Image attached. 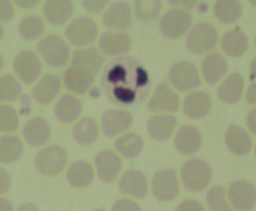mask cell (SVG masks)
Returning <instances> with one entry per match:
<instances>
[{
	"instance_id": "obj_34",
	"label": "cell",
	"mask_w": 256,
	"mask_h": 211,
	"mask_svg": "<svg viewBox=\"0 0 256 211\" xmlns=\"http://www.w3.org/2000/svg\"><path fill=\"white\" fill-rule=\"evenodd\" d=\"M115 147L117 151L124 157L133 158L141 154L144 142L139 134L129 132L116 139Z\"/></svg>"
},
{
	"instance_id": "obj_18",
	"label": "cell",
	"mask_w": 256,
	"mask_h": 211,
	"mask_svg": "<svg viewBox=\"0 0 256 211\" xmlns=\"http://www.w3.org/2000/svg\"><path fill=\"white\" fill-rule=\"evenodd\" d=\"M202 142V135L199 130L189 124L182 126L174 138L176 149L184 155L195 154L201 147Z\"/></svg>"
},
{
	"instance_id": "obj_10",
	"label": "cell",
	"mask_w": 256,
	"mask_h": 211,
	"mask_svg": "<svg viewBox=\"0 0 256 211\" xmlns=\"http://www.w3.org/2000/svg\"><path fill=\"white\" fill-rule=\"evenodd\" d=\"M14 70L24 83L33 84L42 72V62L35 52L24 50L16 56Z\"/></svg>"
},
{
	"instance_id": "obj_29",
	"label": "cell",
	"mask_w": 256,
	"mask_h": 211,
	"mask_svg": "<svg viewBox=\"0 0 256 211\" xmlns=\"http://www.w3.org/2000/svg\"><path fill=\"white\" fill-rule=\"evenodd\" d=\"M74 12V4L71 1H46L44 6V14L48 23L60 26L65 23Z\"/></svg>"
},
{
	"instance_id": "obj_23",
	"label": "cell",
	"mask_w": 256,
	"mask_h": 211,
	"mask_svg": "<svg viewBox=\"0 0 256 211\" xmlns=\"http://www.w3.org/2000/svg\"><path fill=\"white\" fill-rule=\"evenodd\" d=\"M212 105V100L209 94L202 91L194 92L186 96L183 110L188 118L201 119L209 113Z\"/></svg>"
},
{
	"instance_id": "obj_43",
	"label": "cell",
	"mask_w": 256,
	"mask_h": 211,
	"mask_svg": "<svg viewBox=\"0 0 256 211\" xmlns=\"http://www.w3.org/2000/svg\"><path fill=\"white\" fill-rule=\"evenodd\" d=\"M113 210H140V206L136 202L130 199L117 200L112 206Z\"/></svg>"
},
{
	"instance_id": "obj_37",
	"label": "cell",
	"mask_w": 256,
	"mask_h": 211,
	"mask_svg": "<svg viewBox=\"0 0 256 211\" xmlns=\"http://www.w3.org/2000/svg\"><path fill=\"white\" fill-rule=\"evenodd\" d=\"M22 92L20 82L10 74H4L0 78V100L12 102L17 99Z\"/></svg>"
},
{
	"instance_id": "obj_39",
	"label": "cell",
	"mask_w": 256,
	"mask_h": 211,
	"mask_svg": "<svg viewBox=\"0 0 256 211\" xmlns=\"http://www.w3.org/2000/svg\"><path fill=\"white\" fill-rule=\"evenodd\" d=\"M19 126V118L17 112L12 106H0V131L8 133L17 130Z\"/></svg>"
},
{
	"instance_id": "obj_26",
	"label": "cell",
	"mask_w": 256,
	"mask_h": 211,
	"mask_svg": "<svg viewBox=\"0 0 256 211\" xmlns=\"http://www.w3.org/2000/svg\"><path fill=\"white\" fill-rule=\"evenodd\" d=\"M244 88L243 76L238 72H234L228 76L218 88V97L224 103L235 104L242 98Z\"/></svg>"
},
{
	"instance_id": "obj_3",
	"label": "cell",
	"mask_w": 256,
	"mask_h": 211,
	"mask_svg": "<svg viewBox=\"0 0 256 211\" xmlns=\"http://www.w3.org/2000/svg\"><path fill=\"white\" fill-rule=\"evenodd\" d=\"M37 50L44 61L51 67H62L69 60V46L63 38L58 36H46L38 44Z\"/></svg>"
},
{
	"instance_id": "obj_2",
	"label": "cell",
	"mask_w": 256,
	"mask_h": 211,
	"mask_svg": "<svg viewBox=\"0 0 256 211\" xmlns=\"http://www.w3.org/2000/svg\"><path fill=\"white\" fill-rule=\"evenodd\" d=\"M182 184L186 190L200 192L211 182L212 170L206 161L194 158L186 162L180 170Z\"/></svg>"
},
{
	"instance_id": "obj_19",
	"label": "cell",
	"mask_w": 256,
	"mask_h": 211,
	"mask_svg": "<svg viewBox=\"0 0 256 211\" xmlns=\"http://www.w3.org/2000/svg\"><path fill=\"white\" fill-rule=\"evenodd\" d=\"M119 188L122 194L134 198H144L148 194L147 179L139 170H129L120 178Z\"/></svg>"
},
{
	"instance_id": "obj_15",
	"label": "cell",
	"mask_w": 256,
	"mask_h": 211,
	"mask_svg": "<svg viewBox=\"0 0 256 211\" xmlns=\"http://www.w3.org/2000/svg\"><path fill=\"white\" fill-rule=\"evenodd\" d=\"M132 43L131 37L125 32H108L100 36L98 45L105 55L118 56L129 51Z\"/></svg>"
},
{
	"instance_id": "obj_35",
	"label": "cell",
	"mask_w": 256,
	"mask_h": 211,
	"mask_svg": "<svg viewBox=\"0 0 256 211\" xmlns=\"http://www.w3.org/2000/svg\"><path fill=\"white\" fill-rule=\"evenodd\" d=\"M214 12L218 21L224 24L235 23L241 18L242 6L238 1L222 0L214 4Z\"/></svg>"
},
{
	"instance_id": "obj_9",
	"label": "cell",
	"mask_w": 256,
	"mask_h": 211,
	"mask_svg": "<svg viewBox=\"0 0 256 211\" xmlns=\"http://www.w3.org/2000/svg\"><path fill=\"white\" fill-rule=\"evenodd\" d=\"M154 197L160 202L176 199L179 194L180 185L177 173L174 169H162L156 172L152 180Z\"/></svg>"
},
{
	"instance_id": "obj_4",
	"label": "cell",
	"mask_w": 256,
	"mask_h": 211,
	"mask_svg": "<svg viewBox=\"0 0 256 211\" xmlns=\"http://www.w3.org/2000/svg\"><path fill=\"white\" fill-rule=\"evenodd\" d=\"M218 40V32L213 26L207 22H200L188 34L186 47L192 54L203 55L216 47Z\"/></svg>"
},
{
	"instance_id": "obj_24",
	"label": "cell",
	"mask_w": 256,
	"mask_h": 211,
	"mask_svg": "<svg viewBox=\"0 0 256 211\" xmlns=\"http://www.w3.org/2000/svg\"><path fill=\"white\" fill-rule=\"evenodd\" d=\"M61 90V82L55 74H46L34 86L33 97L38 103L48 104L53 102Z\"/></svg>"
},
{
	"instance_id": "obj_38",
	"label": "cell",
	"mask_w": 256,
	"mask_h": 211,
	"mask_svg": "<svg viewBox=\"0 0 256 211\" xmlns=\"http://www.w3.org/2000/svg\"><path fill=\"white\" fill-rule=\"evenodd\" d=\"M162 8V1L138 0L135 2V15L142 22L152 21L159 16Z\"/></svg>"
},
{
	"instance_id": "obj_44",
	"label": "cell",
	"mask_w": 256,
	"mask_h": 211,
	"mask_svg": "<svg viewBox=\"0 0 256 211\" xmlns=\"http://www.w3.org/2000/svg\"><path fill=\"white\" fill-rule=\"evenodd\" d=\"M200 202L194 200H186L178 205L177 210H204Z\"/></svg>"
},
{
	"instance_id": "obj_20",
	"label": "cell",
	"mask_w": 256,
	"mask_h": 211,
	"mask_svg": "<svg viewBox=\"0 0 256 211\" xmlns=\"http://www.w3.org/2000/svg\"><path fill=\"white\" fill-rule=\"evenodd\" d=\"M95 76L87 70L72 66L64 72V86L69 91L82 95L86 93L94 84Z\"/></svg>"
},
{
	"instance_id": "obj_36",
	"label": "cell",
	"mask_w": 256,
	"mask_h": 211,
	"mask_svg": "<svg viewBox=\"0 0 256 211\" xmlns=\"http://www.w3.org/2000/svg\"><path fill=\"white\" fill-rule=\"evenodd\" d=\"M45 23L39 16L27 15L20 20L18 32L20 36L26 40L38 39L43 34Z\"/></svg>"
},
{
	"instance_id": "obj_21",
	"label": "cell",
	"mask_w": 256,
	"mask_h": 211,
	"mask_svg": "<svg viewBox=\"0 0 256 211\" xmlns=\"http://www.w3.org/2000/svg\"><path fill=\"white\" fill-rule=\"evenodd\" d=\"M228 62L219 52H212L202 60L201 70L204 80L215 84L221 80L228 71Z\"/></svg>"
},
{
	"instance_id": "obj_16",
	"label": "cell",
	"mask_w": 256,
	"mask_h": 211,
	"mask_svg": "<svg viewBox=\"0 0 256 211\" xmlns=\"http://www.w3.org/2000/svg\"><path fill=\"white\" fill-rule=\"evenodd\" d=\"M102 20L104 25L110 29H128L133 22L131 8L125 2H116L104 12Z\"/></svg>"
},
{
	"instance_id": "obj_41",
	"label": "cell",
	"mask_w": 256,
	"mask_h": 211,
	"mask_svg": "<svg viewBox=\"0 0 256 211\" xmlns=\"http://www.w3.org/2000/svg\"><path fill=\"white\" fill-rule=\"evenodd\" d=\"M14 8L12 4L8 0L0 1V20L1 22H8L13 18Z\"/></svg>"
},
{
	"instance_id": "obj_45",
	"label": "cell",
	"mask_w": 256,
	"mask_h": 211,
	"mask_svg": "<svg viewBox=\"0 0 256 211\" xmlns=\"http://www.w3.org/2000/svg\"><path fill=\"white\" fill-rule=\"evenodd\" d=\"M248 127L253 134L256 133V109L251 110L247 118Z\"/></svg>"
},
{
	"instance_id": "obj_33",
	"label": "cell",
	"mask_w": 256,
	"mask_h": 211,
	"mask_svg": "<svg viewBox=\"0 0 256 211\" xmlns=\"http://www.w3.org/2000/svg\"><path fill=\"white\" fill-rule=\"evenodd\" d=\"M24 151V144L18 136L7 135L0 138V161L4 164L16 162Z\"/></svg>"
},
{
	"instance_id": "obj_12",
	"label": "cell",
	"mask_w": 256,
	"mask_h": 211,
	"mask_svg": "<svg viewBox=\"0 0 256 211\" xmlns=\"http://www.w3.org/2000/svg\"><path fill=\"white\" fill-rule=\"evenodd\" d=\"M147 108L152 112H176L179 110L180 98L167 84L161 82L156 86Z\"/></svg>"
},
{
	"instance_id": "obj_32",
	"label": "cell",
	"mask_w": 256,
	"mask_h": 211,
	"mask_svg": "<svg viewBox=\"0 0 256 211\" xmlns=\"http://www.w3.org/2000/svg\"><path fill=\"white\" fill-rule=\"evenodd\" d=\"M72 134L74 139L80 145H92L99 136L97 122L92 118H82L74 126Z\"/></svg>"
},
{
	"instance_id": "obj_46",
	"label": "cell",
	"mask_w": 256,
	"mask_h": 211,
	"mask_svg": "<svg viewBox=\"0 0 256 211\" xmlns=\"http://www.w3.org/2000/svg\"><path fill=\"white\" fill-rule=\"evenodd\" d=\"M246 100L248 103L250 104H256V85L255 84H252L248 88L247 94H246Z\"/></svg>"
},
{
	"instance_id": "obj_47",
	"label": "cell",
	"mask_w": 256,
	"mask_h": 211,
	"mask_svg": "<svg viewBox=\"0 0 256 211\" xmlns=\"http://www.w3.org/2000/svg\"><path fill=\"white\" fill-rule=\"evenodd\" d=\"M16 5L23 9H30L36 7L40 4V1H14Z\"/></svg>"
},
{
	"instance_id": "obj_13",
	"label": "cell",
	"mask_w": 256,
	"mask_h": 211,
	"mask_svg": "<svg viewBox=\"0 0 256 211\" xmlns=\"http://www.w3.org/2000/svg\"><path fill=\"white\" fill-rule=\"evenodd\" d=\"M132 122L133 116L130 112L123 110H108L102 116V132L106 137H115L129 129Z\"/></svg>"
},
{
	"instance_id": "obj_25",
	"label": "cell",
	"mask_w": 256,
	"mask_h": 211,
	"mask_svg": "<svg viewBox=\"0 0 256 211\" xmlns=\"http://www.w3.org/2000/svg\"><path fill=\"white\" fill-rule=\"evenodd\" d=\"M226 144L228 150L234 155H247L251 150L252 142L248 132L239 126L232 124L226 134Z\"/></svg>"
},
{
	"instance_id": "obj_5",
	"label": "cell",
	"mask_w": 256,
	"mask_h": 211,
	"mask_svg": "<svg viewBox=\"0 0 256 211\" xmlns=\"http://www.w3.org/2000/svg\"><path fill=\"white\" fill-rule=\"evenodd\" d=\"M68 162V152L59 145H50L36 154V169L42 175L54 176L59 174Z\"/></svg>"
},
{
	"instance_id": "obj_30",
	"label": "cell",
	"mask_w": 256,
	"mask_h": 211,
	"mask_svg": "<svg viewBox=\"0 0 256 211\" xmlns=\"http://www.w3.org/2000/svg\"><path fill=\"white\" fill-rule=\"evenodd\" d=\"M93 168L85 160H78L73 162L68 168L66 178L72 187L82 188L90 185L93 181Z\"/></svg>"
},
{
	"instance_id": "obj_14",
	"label": "cell",
	"mask_w": 256,
	"mask_h": 211,
	"mask_svg": "<svg viewBox=\"0 0 256 211\" xmlns=\"http://www.w3.org/2000/svg\"><path fill=\"white\" fill-rule=\"evenodd\" d=\"M95 165L100 180L110 183L119 175L122 163L118 154L112 150H106L100 152L96 156Z\"/></svg>"
},
{
	"instance_id": "obj_28",
	"label": "cell",
	"mask_w": 256,
	"mask_h": 211,
	"mask_svg": "<svg viewBox=\"0 0 256 211\" xmlns=\"http://www.w3.org/2000/svg\"><path fill=\"white\" fill-rule=\"evenodd\" d=\"M54 111L56 118L60 121L66 124L72 123L82 113V104L76 96L65 94L56 102Z\"/></svg>"
},
{
	"instance_id": "obj_8",
	"label": "cell",
	"mask_w": 256,
	"mask_h": 211,
	"mask_svg": "<svg viewBox=\"0 0 256 211\" xmlns=\"http://www.w3.org/2000/svg\"><path fill=\"white\" fill-rule=\"evenodd\" d=\"M192 16L187 10L174 8L162 16L160 22L162 34L170 39L182 37L191 26Z\"/></svg>"
},
{
	"instance_id": "obj_17",
	"label": "cell",
	"mask_w": 256,
	"mask_h": 211,
	"mask_svg": "<svg viewBox=\"0 0 256 211\" xmlns=\"http://www.w3.org/2000/svg\"><path fill=\"white\" fill-rule=\"evenodd\" d=\"M71 63L73 67L87 70L96 75L105 63V58L96 48H82L73 52Z\"/></svg>"
},
{
	"instance_id": "obj_40",
	"label": "cell",
	"mask_w": 256,
	"mask_h": 211,
	"mask_svg": "<svg viewBox=\"0 0 256 211\" xmlns=\"http://www.w3.org/2000/svg\"><path fill=\"white\" fill-rule=\"evenodd\" d=\"M206 203L210 210H229L226 198V192L221 186L210 188L206 194Z\"/></svg>"
},
{
	"instance_id": "obj_11",
	"label": "cell",
	"mask_w": 256,
	"mask_h": 211,
	"mask_svg": "<svg viewBox=\"0 0 256 211\" xmlns=\"http://www.w3.org/2000/svg\"><path fill=\"white\" fill-rule=\"evenodd\" d=\"M228 199L233 207L239 210H249L255 206L256 187L252 182L238 180L228 188Z\"/></svg>"
},
{
	"instance_id": "obj_31",
	"label": "cell",
	"mask_w": 256,
	"mask_h": 211,
	"mask_svg": "<svg viewBox=\"0 0 256 211\" xmlns=\"http://www.w3.org/2000/svg\"><path fill=\"white\" fill-rule=\"evenodd\" d=\"M249 41L247 36L240 30H232L222 36L221 48L227 55L233 58L243 56L247 51Z\"/></svg>"
},
{
	"instance_id": "obj_42",
	"label": "cell",
	"mask_w": 256,
	"mask_h": 211,
	"mask_svg": "<svg viewBox=\"0 0 256 211\" xmlns=\"http://www.w3.org/2000/svg\"><path fill=\"white\" fill-rule=\"evenodd\" d=\"M109 1H83L82 6L90 13H99L108 6Z\"/></svg>"
},
{
	"instance_id": "obj_7",
	"label": "cell",
	"mask_w": 256,
	"mask_h": 211,
	"mask_svg": "<svg viewBox=\"0 0 256 211\" xmlns=\"http://www.w3.org/2000/svg\"><path fill=\"white\" fill-rule=\"evenodd\" d=\"M168 78L172 85L181 92L195 89L201 84L197 68L188 61H180L174 64L168 72Z\"/></svg>"
},
{
	"instance_id": "obj_27",
	"label": "cell",
	"mask_w": 256,
	"mask_h": 211,
	"mask_svg": "<svg viewBox=\"0 0 256 211\" xmlns=\"http://www.w3.org/2000/svg\"><path fill=\"white\" fill-rule=\"evenodd\" d=\"M178 124L177 118L171 115H156L148 120V134L153 139L158 141H165L169 139Z\"/></svg>"
},
{
	"instance_id": "obj_6",
	"label": "cell",
	"mask_w": 256,
	"mask_h": 211,
	"mask_svg": "<svg viewBox=\"0 0 256 211\" xmlns=\"http://www.w3.org/2000/svg\"><path fill=\"white\" fill-rule=\"evenodd\" d=\"M97 24L88 16H80L72 20L65 30V36L72 45L85 46L93 43L98 38Z\"/></svg>"
},
{
	"instance_id": "obj_1",
	"label": "cell",
	"mask_w": 256,
	"mask_h": 211,
	"mask_svg": "<svg viewBox=\"0 0 256 211\" xmlns=\"http://www.w3.org/2000/svg\"><path fill=\"white\" fill-rule=\"evenodd\" d=\"M100 84L112 104L130 107L142 104L152 89L149 73L139 60L120 56L110 60L102 71Z\"/></svg>"
},
{
	"instance_id": "obj_48",
	"label": "cell",
	"mask_w": 256,
	"mask_h": 211,
	"mask_svg": "<svg viewBox=\"0 0 256 211\" xmlns=\"http://www.w3.org/2000/svg\"><path fill=\"white\" fill-rule=\"evenodd\" d=\"M170 2H172V3L176 4L175 5L186 6V7L187 8L194 7L196 4V2H184V3L183 2L180 1Z\"/></svg>"
},
{
	"instance_id": "obj_22",
	"label": "cell",
	"mask_w": 256,
	"mask_h": 211,
	"mask_svg": "<svg viewBox=\"0 0 256 211\" xmlns=\"http://www.w3.org/2000/svg\"><path fill=\"white\" fill-rule=\"evenodd\" d=\"M24 139L32 146L44 145L51 136V128L46 120L35 117L28 120L23 128Z\"/></svg>"
}]
</instances>
